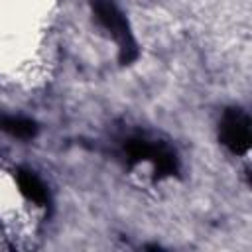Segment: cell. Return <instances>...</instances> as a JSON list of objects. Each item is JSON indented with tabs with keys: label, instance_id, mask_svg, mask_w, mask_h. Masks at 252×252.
I'll list each match as a JSON object with an SVG mask.
<instances>
[{
	"label": "cell",
	"instance_id": "obj_1",
	"mask_svg": "<svg viewBox=\"0 0 252 252\" xmlns=\"http://www.w3.org/2000/svg\"><path fill=\"white\" fill-rule=\"evenodd\" d=\"M91 6H93V12H94L96 20L120 43V63L134 61L138 57V47H136V41H134V37L130 33L128 22L124 20V16L116 8V4L110 2V0H93Z\"/></svg>",
	"mask_w": 252,
	"mask_h": 252
},
{
	"label": "cell",
	"instance_id": "obj_2",
	"mask_svg": "<svg viewBox=\"0 0 252 252\" xmlns=\"http://www.w3.org/2000/svg\"><path fill=\"white\" fill-rule=\"evenodd\" d=\"M250 118L240 108H228L220 122V142L232 154H244L250 148Z\"/></svg>",
	"mask_w": 252,
	"mask_h": 252
},
{
	"label": "cell",
	"instance_id": "obj_3",
	"mask_svg": "<svg viewBox=\"0 0 252 252\" xmlns=\"http://www.w3.org/2000/svg\"><path fill=\"white\" fill-rule=\"evenodd\" d=\"M16 181H18V185H20V191H22L30 201H33V203H37V205H43V203L47 201V189H45V185H43L32 171H28V169H18Z\"/></svg>",
	"mask_w": 252,
	"mask_h": 252
},
{
	"label": "cell",
	"instance_id": "obj_4",
	"mask_svg": "<svg viewBox=\"0 0 252 252\" xmlns=\"http://www.w3.org/2000/svg\"><path fill=\"white\" fill-rule=\"evenodd\" d=\"M0 130H4L6 134H10L14 138H22V140H30L37 134L35 122L28 120V118H20V116H2Z\"/></svg>",
	"mask_w": 252,
	"mask_h": 252
},
{
	"label": "cell",
	"instance_id": "obj_5",
	"mask_svg": "<svg viewBox=\"0 0 252 252\" xmlns=\"http://www.w3.org/2000/svg\"><path fill=\"white\" fill-rule=\"evenodd\" d=\"M156 165V171L158 175H171L175 173L177 169V161H175V156L165 150V148H159V146H154V152H152V158H150Z\"/></svg>",
	"mask_w": 252,
	"mask_h": 252
},
{
	"label": "cell",
	"instance_id": "obj_6",
	"mask_svg": "<svg viewBox=\"0 0 252 252\" xmlns=\"http://www.w3.org/2000/svg\"><path fill=\"white\" fill-rule=\"evenodd\" d=\"M154 152V146L146 140H130L126 144V154L130 161H140V159H150Z\"/></svg>",
	"mask_w": 252,
	"mask_h": 252
}]
</instances>
